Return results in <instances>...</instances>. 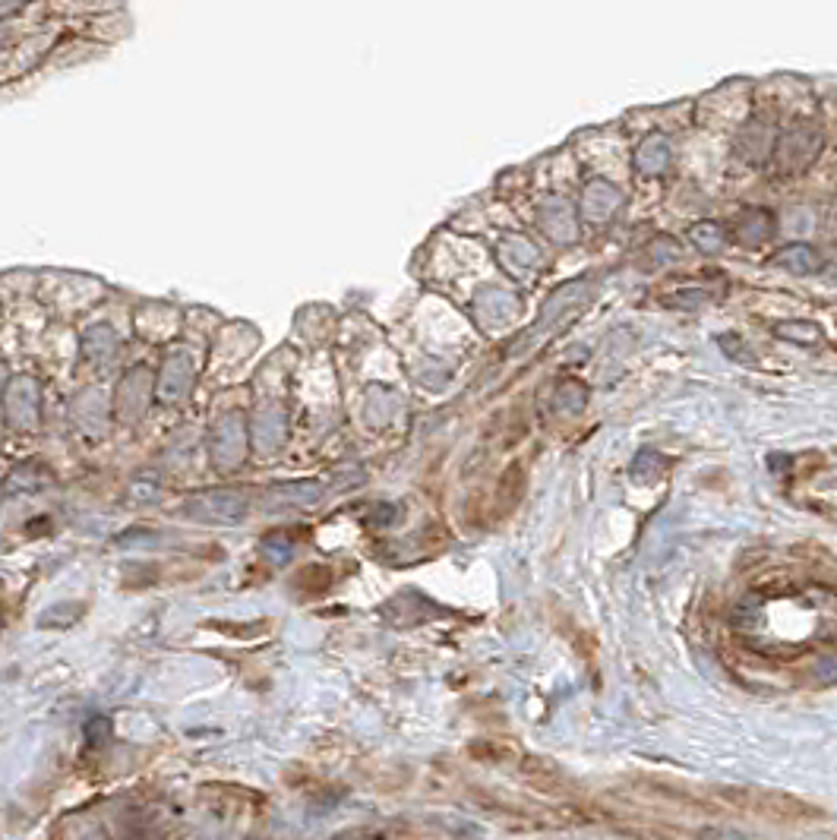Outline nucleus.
<instances>
[{
    "mask_svg": "<svg viewBox=\"0 0 837 840\" xmlns=\"http://www.w3.org/2000/svg\"><path fill=\"white\" fill-rule=\"evenodd\" d=\"M585 218L594 225H601L607 222V218L620 209V190H616L613 184H607V180H591V184L585 187Z\"/></svg>",
    "mask_w": 837,
    "mask_h": 840,
    "instance_id": "1",
    "label": "nucleus"
},
{
    "mask_svg": "<svg viewBox=\"0 0 837 840\" xmlns=\"http://www.w3.org/2000/svg\"><path fill=\"white\" fill-rule=\"evenodd\" d=\"M667 165H670V143L664 136H648L639 146V152H635V168L645 177H657L664 174Z\"/></svg>",
    "mask_w": 837,
    "mask_h": 840,
    "instance_id": "2",
    "label": "nucleus"
},
{
    "mask_svg": "<svg viewBox=\"0 0 837 840\" xmlns=\"http://www.w3.org/2000/svg\"><path fill=\"white\" fill-rule=\"evenodd\" d=\"M815 152H819V136H815V130H806V127H796L793 133H787L781 149H777V155L787 158V165L796 155H800V165H806L815 158Z\"/></svg>",
    "mask_w": 837,
    "mask_h": 840,
    "instance_id": "3",
    "label": "nucleus"
},
{
    "mask_svg": "<svg viewBox=\"0 0 837 840\" xmlns=\"http://www.w3.org/2000/svg\"><path fill=\"white\" fill-rule=\"evenodd\" d=\"M774 263L796 272V275H809V272L819 269V253H815L812 247H806V244H793V247H784L781 253H777Z\"/></svg>",
    "mask_w": 837,
    "mask_h": 840,
    "instance_id": "4",
    "label": "nucleus"
},
{
    "mask_svg": "<svg viewBox=\"0 0 837 840\" xmlns=\"http://www.w3.org/2000/svg\"><path fill=\"white\" fill-rule=\"evenodd\" d=\"M771 234V215L762 209H746L740 215V225H736V237L743 244H762V240Z\"/></svg>",
    "mask_w": 837,
    "mask_h": 840,
    "instance_id": "5",
    "label": "nucleus"
},
{
    "mask_svg": "<svg viewBox=\"0 0 837 840\" xmlns=\"http://www.w3.org/2000/svg\"><path fill=\"white\" fill-rule=\"evenodd\" d=\"M689 240L699 250H705V253H717L721 250L724 244H727V234H724V228L721 225H714V222H702V225H695L692 231H689Z\"/></svg>",
    "mask_w": 837,
    "mask_h": 840,
    "instance_id": "6",
    "label": "nucleus"
},
{
    "mask_svg": "<svg viewBox=\"0 0 837 840\" xmlns=\"http://www.w3.org/2000/svg\"><path fill=\"white\" fill-rule=\"evenodd\" d=\"M664 471V462H661V455L657 452H651V449H645V452H639V458H635V465H632V474H635V480H654L657 474Z\"/></svg>",
    "mask_w": 837,
    "mask_h": 840,
    "instance_id": "7",
    "label": "nucleus"
},
{
    "mask_svg": "<svg viewBox=\"0 0 837 840\" xmlns=\"http://www.w3.org/2000/svg\"><path fill=\"white\" fill-rule=\"evenodd\" d=\"M777 335L790 338V342H803V345H815L822 338V332L815 329L812 323H787V326L777 329Z\"/></svg>",
    "mask_w": 837,
    "mask_h": 840,
    "instance_id": "8",
    "label": "nucleus"
},
{
    "mask_svg": "<svg viewBox=\"0 0 837 840\" xmlns=\"http://www.w3.org/2000/svg\"><path fill=\"white\" fill-rule=\"evenodd\" d=\"M648 250H651V256L657 259V263H664V266H670V263H680V259H683V250L676 247L670 237H657V240H654V244H651Z\"/></svg>",
    "mask_w": 837,
    "mask_h": 840,
    "instance_id": "9",
    "label": "nucleus"
},
{
    "mask_svg": "<svg viewBox=\"0 0 837 840\" xmlns=\"http://www.w3.org/2000/svg\"><path fill=\"white\" fill-rule=\"evenodd\" d=\"M566 398V405H560V408H566V411H579L582 408V402H585V389L582 386H575V383H566L563 386V392H560V402Z\"/></svg>",
    "mask_w": 837,
    "mask_h": 840,
    "instance_id": "10",
    "label": "nucleus"
}]
</instances>
